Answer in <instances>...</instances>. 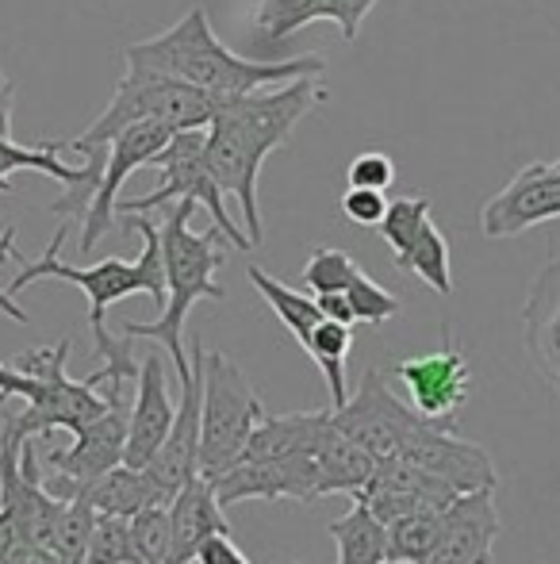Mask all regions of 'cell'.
<instances>
[{"label":"cell","instance_id":"obj_1","mask_svg":"<svg viewBox=\"0 0 560 564\" xmlns=\"http://www.w3.org/2000/svg\"><path fill=\"white\" fill-rule=\"evenodd\" d=\"M327 100L322 77H299L281 89L246 93V97L219 100L208 131H204V158L223 188V196L239 200L246 219L250 246H262V208H257V177L273 150H281L292 139L296 123L311 116Z\"/></svg>","mask_w":560,"mask_h":564},{"label":"cell","instance_id":"obj_2","mask_svg":"<svg viewBox=\"0 0 560 564\" xmlns=\"http://www.w3.org/2000/svg\"><path fill=\"white\" fill-rule=\"evenodd\" d=\"M128 227L139 230L142 235V253L139 261H123V258H105L97 265H66L58 258L62 242H66V227L51 238L46 253L39 261H23L15 253L12 261H20V273L15 281L8 284V296L15 300V292H23L28 284L35 281H69L85 292L89 300V327H92V338H97V361L100 369L85 377L89 388H123L128 380H139V365H135V354H131V341L135 338H112L105 327L108 319V307L116 300H128V296H150L157 304H165V265H162V235H157V224L146 216H128Z\"/></svg>","mask_w":560,"mask_h":564},{"label":"cell","instance_id":"obj_3","mask_svg":"<svg viewBox=\"0 0 560 564\" xmlns=\"http://www.w3.org/2000/svg\"><path fill=\"white\" fill-rule=\"evenodd\" d=\"M123 62H128V69L193 85V89L211 93L219 100L246 97V93H262L270 85H292L299 77L327 74V62L319 54H304V58H284V62L239 58V54L227 51L216 39L208 12L200 4L188 8L162 35L123 46Z\"/></svg>","mask_w":560,"mask_h":564},{"label":"cell","instance_id":"obj_4","mask_svg":"<svg viewBox=\"0 0 560 564\" xmlns=\"http://www.w3.org/2000/svg\"><path fill=\"white\" fill-rule=\"evenodd\" d=\"M196 216V204L180 200L165 212L157 224L162 235V265H165V304L154 323H123V338H150L169 354L177 380L185 384L193 377V361L185 349V319L200 300H223V284H216V273L227 265L223 230L211 227L196 235L188 219Z\"/></svg>","mask_w":560,"mask_h":564},{"label":"cell","instance_id":"obj_5","mask_svg":"<svg viewBox=\"0 0 560 564\" xmlns=\"http://www.w3.org/2000/svg\"><path fill=\"white\" fill-rule=\"evenodd\" d=\"M69 349H74V338H58L54 346L43 349H23L20 357L12 361V369L28 380V408L20 415L8 411L4 423L12 426L20 438H43L51 431H66V434H81L85 426H92L97 419L108 415L116 392L123 388H89L85 380H69L66 377V361Z\"/></svg>","mask_w":560,"mask_h":564},{"label":"cell","instance_id":"obj_6","mask_svg":"<svg viewBox=\"0 0 560 564\" xmlns=\"http://www.w3.org/2000/svg\"><path fill=\"white\" fill-rule=\"evenodd\" d=\"M219 108V97L200 93L193 85L169 82V77L139 74L128 69L123 82L116 85L112 105L105 108V116L92 127H85L77 139L62 142V150H74V154H108V142L120 131L139 123H162L169 131H208L211 116Z\"/></svg>","mask_w":560,"mask_h":564},{"label":"cell","instance_id":"obj_7","mask_svg":"<svg viewBox=\"0 0 560 564\" xmlns=\"http://www.w3.org/2000/svg\"><path fill=\"white\" fill-rule=\"evenodd\" d=\"M200 476L216 480L231 465H239L257 426L270 419L257 388L227 354L204 349L200 365Z\"/></svg>","mask_w":560,"mask_h":564},{"label":"cell","instance_id":"obj_8","mask_svg":"<svg viewBox=\"0 0 560 564\" xmlns=\"http://www.w3.org/2000/svg\"><path fill=\"white\" fill-rule=\"evenodd\" d=\"M154 170H162V185L146 196H135V200H120L116 204V216H146L154 208H169V204H196L211 216V227L223 230V238L239 250H254L250 246V235L231 219L227 212V196L223 188L216 185L208 170V158H204V131H177L169 139V147L154 158Z\"/></svg>","mask_w":560,"mask_h":564},{"label":"cell","instance_id":"obj_9","mask_svg":"<svg viewBox=\"0 0 560 564\" xmlns=\"http://www.w3.org/2000/svg\"><path fill=\"white\" fill-rule=\"evenodd\" d=\"M338 434H345L350 442H358L365 453H373L376 460L404 457L415 442H422L433 426L446 423H426L422 415H415L404 400L388 388L381 369H369L361 377L358 392L342 403V408L330 411Z\"/></svg>","mask_w":560,"mask_h":564},{"label":"cell","instance_id":"obj_10","mask_svg":"<svg viewBox=\"0 0 560 564\" xmlns=\"http://www.w3.org/2000/svg\"><path fill=\"white\" fill-rule=\"evenodd\" d=\"M128 423L131 411L123 403V392H116L108 415L85 426L74 438V446L46 453V468H51V480H43L46 491L54 499H62V503H69V499H81L100 476L120 468L123 449H128Z\"/></svg>","mask_w":560,"mask_h":564},{"label":"cell","instance_id":"obj_11","mask_svg":"<svg viewBox=\"0 0 560 564\" xmlns=\"http://www.w3.org/2000/svg\"><path fill=\"white\" fill-rule=\"evenodd\" d=\"M392 377L407 388V408L422 415L426 423L453 426L457 411L469 403L472 372L469 357L453 338V327H441L438 349H426V354L404 357V361L392 365Z\"/></svg>","mask_w":560,"mask_h":564},{"label":"cell","instance_id":"obj_12","mask_svg":"<svg viewBox=\"0 0 560 564\" xmlns=\"http://www.w3.org/2000/svg\"><path fill=\"white\" fill-rule=\"evenodd\" d=\"M62 142H43V147H20L12 139V131H0V193H12V173L20 170H35L54 177L58 185H66V193L51 204L54 216H66L85 224L89 216V204L97 196L100 173H105V158L108 154H89L85 165H66L62 162Z\"/></svg>","mask_w":560,"mask_h":564},{"label":"cell","instance_id":"obj_13","mask_svg":"<svg viewBox=\"0 0 560 564\" xmlns=\"http://www.w3.org/2000/svg\"><path fill=\"white\" fill-rule=\"evenodd\" d=\"M560 219V158L530 162L480 208L484 238H515L526 230Z\"/></svg>","mask_w":560,"mask_h":564},{"label":"cell","instance_id":"obj_14","mask_svg":"<svg viewBox=\"0 0 560 564\" xmlns=\"http://www.w3.org/2000/svg\"><path fill=\"white\" fill-rule=\"evenodd\" d=\"M177 131L162 123H139V127H128L120 131L112 142H108V158H105V173H100V185H97V196L89 204V216L81 224V253L89 258L97 250L100 238L112 230L116 224V204H120V188L123 181L131 177L142 165H150Z\"/></svg>","mask_w":560,"mask_h":564},{"label":"cell","instance_id":"obj_15","mask_svg":"<svg viewBox=\"0 0 560 564\" xmlns=\"http://www.w3.org/2000/svg\"><path fill=\"white\" fill-rule=\"evenodd\" d=\"M200 365H204V346H200V338H196L193 341V377L180 384L173 431H169V438H165V446L157 449V457L146 465L150 480L157 484V491H162V499L169 507H173V499L200 476V403H204Z\"/></svg>","mask_w":560,"mask_h":564},{"label":"cell","instance_id":"obj_16","mask_svg":"<svg viewBox=\"0 0 560 564\" xmlns=\"http://www.w3.org/2000/svg\"><path fill=\"white\" fill-rule=\"evenodd\" d=\"M353 499H361L384 527H392V522L411 519V514L446 511V507L461 496H457L449 484H441L438 476H430V473H422L419 465H411V460L392 457V460H381V465H376V473L369 476V484Z\"/></svg>","mask_w":560,"mask_h":564},{"label":"cell","instance_id":"obj_17","mask_svg":"<svg viewBox=\"0 0 560 564\" xmlns=\"http://www.w3.org/2000/svg\"><path fill=\"white\" fill-rule=\"evenodd\" d=\"M495 538H499L495 488L469 491L441 511V534L426 564H492Z\"/></svg>","mask_w":560,"mask_h":564},{"label":"cell","instance_id":"obj_18","mask_svg":"<svg viewBox=\"0 0 560 564\" xmlns=\"http://www.w3.org/2000/svg\"><path fill=\"white\" fill-rule=\"evenodd\" d=\"M177 419V400L169 392V372L157 354H150L139 365L135 380V403H131V423H128V449H123V465L146 468L165 446Z\"/></svg>","mask_w":560,"mask_h":564},{"label":"cell","instance_id":"obj_19","mask_svg":"<svg viewBox=\"0 0 560 564\" xmlns=\"http://www.w3.org/2000/svg\"><path fill=\"white\" fill-rule=\"evenodd\" d=\"M373 8L376 0H257L254 35L262 39V46H277L296 35V31H304L307 23L330 20L342 28V39L353 43Z\"/></svg>","mask_w":560,"mask_h":564},{"label":"cell","instance_id":"obj_20","mask_svg":"<svg viewBox=\"0 0 560 564\" xmlns=\"http://www.w3.org/2000/svg\"><path fill=\"white\" fill-rule=\"evenodd\" d=\"M523 341L538 377L560 395V258L534 276L523 307Z\"/></svg>","mask_w":560,"mask_h":564},{"label":"cell","instance_id":"obj_21","mask_svg":"<svg viewBox=\"0 0 560 564\" xmlns=\"http://www.w3.org/2000/svg\"><path fill=\"white\" fill-rule=\"evenodd\" d=\"M219 534H231L223 519V507L216 503V491L204 476H196L169 507V564H196V553L204 550V542Z\"/></svg>","mask_w":560,"mask_h":564},{"label":"cell","instance_id":"obj_22","mask_svg":"<svg viewBox=\"0 0 560 564\" xmlns=\"http://www.w3.org/2000/svg\"><path fill=\"white\" fill-rule=\"evenodd\" d=\"M81 499L97 514H108V519H135V514L150 511V507H169L162 499V491H157V484L150 480L146 468L131 465H120L108 476H100Z\"/></svg>","mask_w":560,"mask_h":564},{"label":"cell","instance_id":"obj_23","mask_svg":"<svg viewBox=\"0 0 560 564\" xmlns=\"http://www.w3.org/2000/svg\"><path fill=\"white\" fill-rule=\"evenodd\" d=\"M381 460L373 453H365L358 442H350L345 434H338L334 419H330V431L319 446V473H322V499L334 496V491H345V496H358L369 484V476L376 473Z\"/></svg>","mask_w":560,"mask_h":564},{"label":"cell","instance_id":"obj_24","mask_svg":"<svg viewBox=\"0 0 560 564\" xmlns=\"http://www.w3.org/2000/svg\"><path fill=\"white\" fill-rule=\"evenodd\" d=\"M330 538L338 545V564H388V527L361 499L330 522Z\"/></svg>","mask_w":560,"mask_h":564},{"label":"cell","instance_id":"obj_25","mask_svg":"<svg viewBox=\"0 0 560 564\" xmlns=\"http://www.w3.org/2000/svg\"><path fill=\"white\" fill-rule=\"evenodd\" d=\"M399 273H415L426 289H433L438 296H453V261H449V242L438 230V224H426L422 235L407 246L404 253H396Z\"/></svg>","mask_w":560,"mask_h":564},{"label":"cell","instance_id":"obj_26","mask_svg":"<svg viewBox=\"0 0 560 564\" xmlns=\"http://www.w3.org/2000/svg\"><path fill=\"white\" fill-rule=\"evenodd\" d=\"M350 346H353V327H342V323H330V319H322L311 330V338L304 341L307 357L319 365L322 380H327L330 411L350 400V388H345V357H350Z\"/></svg>","mask_w":560,"mask_h":564},{"label":"cell","instance_id":"obj_27","mask_svg":"<svg viewBox=\"0 0 560 564\" xmlns=\"http://www.w3.org/2000/svg\"><path fill=\"white\" fill-rule=\"evenodd\" d=\"M250 284H254L257 292H262V300L273 307V315L284 323V327L296 335V341L304 346L307 338H311V330L322 323V312H319V304H315V296H307V292H296V289H288V284H281L277 276H270L265 269H257V265H250Z\"/></svg>","mask_w":560,"mask_h":564},{"label":"cell","instance_id":"obj_28","mask_svg":"<svg viewBox=\"0 0 560 564\" xmlns=\"http://www.w3.org/2000/svg\"><path fill=\"white\" fill-rule=\"evenodd\" d=\"M441 534V511L411 514L388 527V564H426Z\"/></svg>","mask_w":560,"mask_h":564},{"label":"cell","instance_id":"obj_29","mask_svg":"<svg viewBox=\"0 0 560 564\" xmlns=\"http://www.w3.org/2000/svg\"><path fill=\"white\" fill-rule=\"evenodd\" d=\"M358 273H361V265L345 250H334V246H315L311 258H307V265H304V273H299V284L311 289L315 296H338V292L350 289Z\"/></svg>","mask_w":560,"mask_h":564},{"label":"cell","instance_id":"obj_30","mask_svg":"<svg viewBox=\"0 0 560 564\" xmlns=\"http://www.w3.org/2000/svg\"><path fill=\"white\" fill-rule=\"evenodd\" d=\"M92 527H97V511H92L85 499H69V503H62L58 530H54V545H51L54 561L58 564H85Z\"/></svg>","mask_w":560,"mask_h":564},{"label":"cell","instance_id":"obj_31","mask_svg":"<svg viewBox=\"0 0 560 564\" xmlns=\"http://www.w3.org/2000/svg\"><path fill=\"white\" fill-rule=\"evenodd\" d=\"M85 564H142L139 550H135V538H131V519H108V514H97Z\"/></svg>","mask_w":560,"mask_h":564},{"label":"cell","instance_id":"obj_32","mask_svg":"<svg viewBox=\"0 0 560 564\" xmlns=\"http://www.w3.org/2000/svg\"><path fill=\"white\" fill-rule=\"evenodd\" d=\"M430 219L433 216H430V200H426V196H399V200L388 204V216H384V224L376 230H381V238L392 246V253H404L407 246L422 235V227L430 224Z\"/></svg>","mask_w":560,"mask_h":564},{"label":"cell","instance_id":"obj_33","mask_svg":"<svg viewBox=\"0 0 560 564\" xmlns=\"http://www.w3.org/2000/svg\"><path fill=\"white\" fill-rule=\"evenodd\" d=\"M345 300H350V312L358 323H369V327H384L388 319H396L404 307H399V300L392 296L384 284H376L373 276L361 269L358 276H353V284L345 289Z\"/></svg>","mask_w":560,"mask_h":564},{"label":"cell","instance_id":"obj_34","mask_svg":"<svg viewBox=\"0 0 560 564\" xmlns=\"http://www.w3.org/2000/svg\"><path fill=\"white\" fill-rule=\"evenodd\" d=\"M345 181H350V188H373V193H384V188H392V181H396V165H392V158L381 154V150H365V154H358L350 162Z\"/></svg>","mask_w":560,"mask_h":564},{"label":"cell","instance_id":"obj_35","mask_svg":"<svg viewBox=\"0 0 560 564\" xmlns=\"http://www.w3.org/2000/svg\"><path fill=\"white\" fill-rule=\"evenodd\" d=\"M388 196L373 193V188H345L342 196V216L350 219L353 227H381L384 216H388Z\"/></svg>","mask_w":560,"mask_h":564},{"label":"cell","instance_id":"obj_36","mask_svg":"<svg viewBox=\"0 0 560 564\" xmlns=\"http://www.w3.org/2000/svg\"><path fill=\"white\" fill-rule=\"evenodd\" d=\"M196 564H250V557L231 542V534H219L204 542V550L196 553Z\"/></svg>","mask_w":560,"mask_h":564},{"label":"cell","instance_id":"obj_37","mask_svg":"<svg viewBox=\"0 0 560 564\" xmlns=\"http://www.w3.org/2000/svg\"><path fill=\"white\" fill-rule=\"evenodd\" d=\"M15 253H20V250H15V227H4V235H0V261L15 258ZM0 312H4L12 323H31V315L23 312V307L15 304L12 296H8V289H0Z\"/></svg>","mask_w":560,"mask_h":564},{"label":"cell","instance_id":"obj_38","mask_svg":"<svg viewBox=\"0 0 560 564\" xmlns=\"http://www.w3.org/2000/svg\"><path fill=\"white\" fill-rule=\"evenodd\" d=\"M315 304H319L322 319L330 323H342V327H353V312H350V300H345V292H338V296H315Z\"/></svg>","mask_w":560,"mask_h":564},{"label":"cell","instance_id":"obj_39","mask_svg":"<svg viewBox=\"0 0 560 564\" xmlns=\"http://www.w3.org/2000/svg\"><path fill=\"white\" fill-rule=\"evenodd\" d=\"M0 564H58L51 550H39V545H12V550L0 557Z\"/></svg>","mask_w":560,"mask_h":564},{"label":"cell","instance_id":"obj_40","mask_svg":"<svg viewBox=\"0 0 560 564\" xmlns=\"http://www.w3.org/2000/svg\"><path fill=\"white\" fill-rule=\"evenodd\" d=\"M23 392H28V380H23L12 365H0V408H4L8 400H23Z\"/></svg>","mask_w":560,"mask_h":564},{"label":"cell","instance_id":"obj_41","mask_svg":"<svg viewBox=\"0 0 560 564\" xmlns=\"http://www.w3.org/2000/svg\"><path fill=\"white\" fill-rule=\"evenodd\" d=\"M12 108H15V85L0 69V131H12Z\"/></svg>","mask_w":560,"mask_h":564}]
</instances>
